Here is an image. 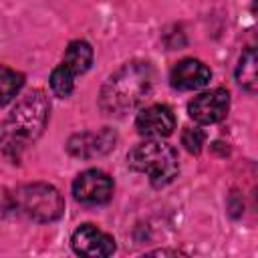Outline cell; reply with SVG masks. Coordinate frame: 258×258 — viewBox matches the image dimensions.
<instances>
[{"mask_svg": "<svg viewBox=\"0 0 258 258\" xmlns=\"http://www.w3.org/2000/svg\"><path fill=\"white\" fill-rule=\"evenodd\" d=\"M22 85H24L22 73L8 67H0V107L8 105L18 95Z\"/></svg>", "mask_w": 258, "mask_h": 258, "instance_id": "7c38bea8", "label": "cell"}, {"mask_svg": "<svg viewBox=\"0 0 258 258\" xmlns=\"http://www.w3.org/2000/svg\"><path fill=\"white\" fill-rule=\"evenodd\" d=\"M236 79L248 93H256V50L254 48H248L242 54L236 69Z\"/></svg>", "mask_w": 258, "mask_h": 258, "instance_id": "4fadbf2b", "label": "cell"}, {"mask_svg": "<svg viewBox=\"0 0 258 258\" xmlns=\"http://www.w3.org/2000/svg\"><path fill=\"white\" fill-rule=\"evenodd\" d=\"M71 246L79 256L105 258L115 252V240L93 224H83L73 232Z\"/></svg>", "mask_w": 258, "mask_h": 258, "instance_id": "52a82bcc", "label": "cell"}, {"mask_svg": "<svg viewBox=\"0 0 258 258\" xmlns=\"http://www.w3.org/2000/svg\"><path fill=\"white\" fill-rule=\"evenodd\" d=\"M137 133L147 139H161L173 133L175 129V115L165 105H151L139 111L135 119Z\"/></svg>", "mask_w": 258, "mask_h": 258, "instance_id": "ba28073f", "label": "cell"}, {"mask_svg": "<svg viewBox=\"0 0 258 258\" xmlns=\"http://www.w3.org/2000/svg\"><path fill=\"white\" fill-rule=\"evenodd\" d=\"M212 79L210 69L196 58H183L177 64H173L171 73H169V81L173 89L179 91H198L202 87H206Z\"/></svg>", "mask_w": 258, "mask_h": 258, "instance_id": "9c48e42d", "label": "cell"}, {"mask_svg": "<svg viewBox=\"0 0 258 258\" xmlns=\"http://www.w3.org/2000/svg\"><path fill=\"white\" fill-rule=\"evenodd\" d=\"M127 163L133 171L145 173L153 187H163L171 183L179 171L175 149L157 139L135 145L127 155Z\"/></svg>", "mask_w": 258, "mask_h": 258, "instance_id": "3957f363", "label": "cell"}, {"mask_svg": "<svg viewBox=\"0 0 258 258\" xmlns=\"http://www.w3.org/2000/svg\"><path fill=\"white\" fill-rule=\"evenodd\" d=\"M115 143V135L111 131L101 133H81L69 141V153L75 157H95L107 153Z\"/></svg>", "mask_w": 258, "mask_h": 258, "instance_id": "30bf717a", "label": "cell"}, {"mask_svg": "<svg viewBox=\"0 0 258 258\" xmlns=\"http://www.w3.org/2000/svg\"><path fill=\"white\" fill-rule=\"evenodd\" d=\"M16 206L34 222H54L64 210L62 196L48 183H28L16 189Z\"/></svg>", "mask_w": 258, "mask_h": 258, "instance_id": "277c9868", "label": "cell"}, {"mask_svg": "<svg viewBox=\"0 0 258 258\" xmlns=\"http://www.w3.org/2000/svg\"><path fill=\"white\" fill-rule=\"evenodd\" d=\"M73 196L85 206L107 204L113 196V181L101 169H87L73 181Z\"/></svg>", "mask_w": 258, "mask_h": 258, "instance_id": "5b68a950", "label": "cell"}, {"mask_svg": "<svg viewBox=\"0 0 258 258\" xmlns=\"http://www.w3.org/2000/svg\"><path fill=\"white\" fill-rule=\"evenodd\" d=\"M62 62L75 73V75H83L89 71L91 62H93V48L89 42L85 40H73L62 56Z\"/></svg>", "mask_w": 258, "mask_h": 258, "instance_id": "8fae6325", "label": "cell"}, {"mask_svg": "<svg viewBox=\"0 0 258 258\" xmlns=\"http://www.w3.org/2000/svg\"><path fill=\"white\" fill-rule=\"evenodd\" d=\"M204 141H206V135H204V131L198 129V127H185L183 133H181V143H183V147H185L189 153H200Z\"/></svg>", "mask_w": 258, "mask_h": 258, "instance_id": "9a60e30c", "label": "cell"}, {"mask_svg": "<svg viewBox=\"0 0 258 258\" xmlns=\"http://www.w3.org/2000/svg\"><path fill=\"white\" fill-rule=\"evenodd\" d=\"M228 109H230V93L226 89L206 91L187 105L189 117L202 125H212V123L222 121Z\"/></svg>", "mask_w": 258, "mask_h": 258, "instance_id": "8992f818", "label": "cell"}, {"mask_svg": "<svg viewBox=\"0 0 258 258\" xmlns=\"http://www.w3.org/2000/svg\"><path fill=\"white\" fill-rule=\"evenodd\" d=\"M75 73L64 64L60 62L52 73H50V89L56 97H69L73 93V87H75Z\"/></svg>", "mask_w": 258, "mask_h": 258, "instance_id": "5bb4252c", "label": "cell"}, {"mask_svg": "<svg viewBox=\"0 0 258 258\" xmlns=\"http://www.w3.org/2000/svg\"><path fill=\"white\" fill-rule=\"evenodd\" d=\"M48 99L40 89L26 93L0 127V149L6 157L18 159L44 131L48 121Z\"/></svg>", "mask_w": 258, "mask_h": 258, "instance_id": "6da1fadb", "label": "cell"}, {"mask_svg": "<svg viewBox=\"0 0 258 258\" xmlns=\"http://www.w3.org/2000/svg\"><path fill=\"white\" fill-rule=\"evenodd\" d=\"M151 87L153 71L149 62H127L105 83L101 91V107L109 115H125L149 95Z\"/></svg>", "mask_w": 258, "mask_h": 258, "instance_id": "7a4b0ae2", "label": "cell"}]
</instances>
